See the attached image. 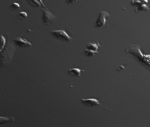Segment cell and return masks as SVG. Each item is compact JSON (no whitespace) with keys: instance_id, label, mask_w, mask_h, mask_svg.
Returning a JSON list of instances; mask_svg holds the SVG:
<instances>
[{"instance_id":"8","label":"cell","mask_w":150,"mask_h":127,"mask_svg":"<svg viewBox=\"0 0 150 127\" xmlns=\"http://www.w3.org/2000/svg\"><path fill=\"white\" fill-rule=\"evenodd\" d=\"M148 0H132L131 2V4L132 6H141L143 4H147Z\"/></svg>"},{"instance_id":"14","label":"cell","mask_w":150,"mask_h":127,"mask_svg":"<svg viewBox=\"0 0 150 127\" xmlns=\"http://www.w3.org/2000/svg\"><path fill=\"white\" fill-rule=\"evenodd\" d=\"M20 8V6L19 3H12V4L11 5V6L10 7V9L11 10H16L18 9H19Z\"/></svg>"},{"instance_id":"13","label":"cell","mask_w":150,"mask_h":127,"mask_svg":"<svg viewBox=\"0 0 150 127\" xmlns=\"http://www.w3.org/2000/svg\"><path fill=\"white\" fill-rule=\"evenodd\" d=\"M27 16H28V14L27 13H25V12H21L18 14L17 18L19 19H24L26 18Z\"/></svg>"},{"instance_id":"11","label":"cell","mask_w":150,"mask_h":127,"mask_svg":"<svg viewBox=\"0 0 150 127\" xmlns=\"http://www.w3.org/2000/svg\"><path fill=\"white\" fill-rule=\"evenodd\" d=\"M29 1L31 4H32L35 6L37 7V8H40L41 6L43 7L42 4L39 1H38V0H29Z\"/></svg>"},{"instance_id":"12","label":"cell","mask_w":150,"mask_h":127,"mask_svg":"<svg viewBox=\"0 0 150 127\" xmlns=\"http://www.w3.org/2000/svg\"><path fill=\"white\" fill-rule=\"evenodd\" d=\"M6 38L3 37V35L1 36V52H2V50H3L4 46L6 45Z\"/></svg>"},{"instance_id":"5","label":"cell","mask_w":150,"mask_h":127,"mask_svg":"<svg viewBox=\"0 0 150 127\" xmlns=\"http://www.w3.org/2000/svg\"><path fill=\"white\" fill-rule=\"evenodd\" d=\"M13 41L16 45L20 47H29L32 46V43L25 39L21 37H16L13 39Z\"/></svg>"},{"instance_id":"16","label":"cell","mask_w":150,"mask_h":127,"mask_svg":"<svg viewBox=\"0 0 150 127\" xmlns=\"http://www.w3.org/2000/svg\"><path fill=\"white\" fill-rule=\"evenodd\" d=\"M38 1H39V2H40V3L42 4V5L43 8H44V7H45V5H44V4H43L42 1V0H38Z\"/></svg>"},{"instance_id":"3","label":"cell","mask_w":150,"mask_h":127,"mask_svg":"<svg viewBox=\"0 0 150 127\" xmlns=\"http://www.w3.org/2000/svg\"><path fill=\"white\" fill-rule=\"evenodd\" d=\"M100 46L99 43H89L86 46V49L84 50L86 56L91 57L96 54H98V49Z\"/></svg>"},{"instance_id":"7","label":"cell","mask_w":150,"mask_h":127,"mask_svg":"<svg viewBox=\"0 0 150 127\" xmlns=\"http://www.w3.org/2000/svg\"><path fill=\"white\" fill-rule=\"evenodd\" d=\"M83 72H84V70H81L79 68H72L68 70V73L70 75L76 77H80L81 73Z\"/></svg>"},{"instance_id":"10","label":"cell","mask_w":150,"mask_h":127,"mask_svg":"<svg viewBox=\"0 0 150 127\" xmlns=\"http://www.w3.org/2000/svg\"><path fill=\"white\" fill-rule=\"evenodd\" d=\"M148 10H149V6H147L146 4H145L141 6H138L137 8L135 9V11L137 13H138L140 11H147Z\"/></svg>"},{"instance_id":"4","label":"cell","mask_w":150,"mask_h":127,"mask_svg":"<svg viewBox=\"0 0 150 127\" xmlns=\"http://www.w3.org/2000/svg\"><path fill=\"white\" fill-rule=\"evenodd\" d=\"M110 16V14L106 11H101L99 12V16L96 22L95 28H102L104 26L106 19Z\"/></svg>"},{"instance_id":"2","label":"cell","mask_w":150,"mask_h":127,"mask_svg":"<svg viewBox=\"0 0 150 127\" xmlns=\"http://www.w3.org/2000/svg\"><path fill=\"white\" fill-rule=\"evenodd\" d=\"M50 33L54 38L59 40L64 41L69 43L73 40V39L70 37L64 30H51L50 31Z\"/></svg>"},{"instance_id":"9","label":"cell","mask_w":150,"mask_h":127,"mask_svg":"<svg viewBox=\"0 0 150 127\" xmlns=\"http://www.w3.org/2000/svg\"><path fill=\"white\" fill-rule=\"evenodd\" d=\"M15 120L13 117H0V122L1 123H4L6 122H13Z\"/></svg>"},{"instance_id":"6","label":"cell","mask_w":150,"mask_h":127,"mask_svg":"<svg viewBox=\"0 0 150 127\" xmlns=\"http://www.w3.org/2000/svg\"><path fill=\"white\" fill-rule=\"evenodd\" d=\"M82 103L86 106H99L100 104L98 100L95 99H82L81 100Z\"/></svg>"},{"instance_id":"1","label":"cell","mask_w":150,"mask_h":127,"mask_svg":"<svg viewBox=\"0 0 150 127\" xmlns=\"http://www.w3.org/2000/svg\"><path fill=\"white\" fill-rule=\"evenodd\" d=\"M41 11L43 14V23L45 25L49 26L56 21L57 18L49 9L43 8L41 9Z\"/></svg>"},{"instance_id":"15","label":"cell","mask_w":150,"mask_h":127,"mask_svg":"<svg viewBox=\"0 0 150 127\" xmlns=\"http://www.w3.org/2000/svg\"><path fill=\"white\" fill-rule=\"evenodd\" d=\"M78 0H67V2L68 4H73L75 3Z\"/></svg>"}]
</instances>
